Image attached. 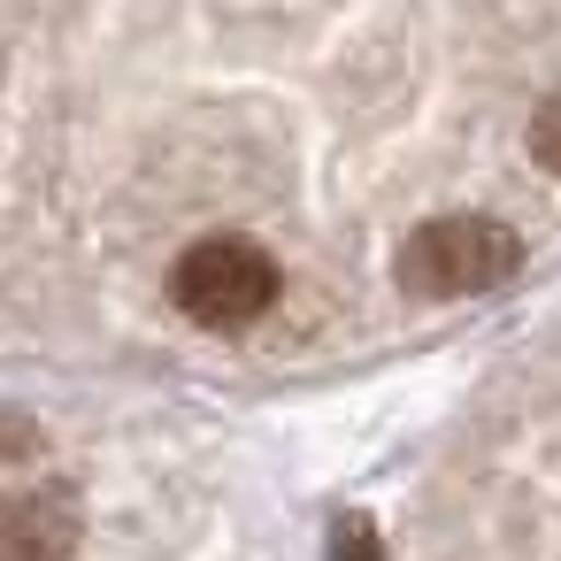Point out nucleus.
I'll use <instances>...</instances> for the list:
<instances>
[{"label":"nucleus","mask_w":561,"mask_h":561,"mask_svg":"<svg viewBox=\"0 0 561 561\" xmlns=\"http://www.w3.org/2000/svg\"><path fill=\"white\" fill-rule=\"evenodd\" d=\"M277 293H285V277H277V262L254 247V239H201V247H185V262L170 270V300L193 316V323H208V331H239V323H262L270 308H277Z\"/></svg>","instance_id":"nucleus-2"},{"label":"nucleus","mask_w":561,"mask_h":561,"mask_svg":"<svg viewBox=\"0 0 561 561\" xmlns=\"http://www.w3.org/2000/svg\"><path fill=\"white\" fill-rule=\"evenodd\" d=\"M85 507L70 484H32L0 500V561H78Z\"/></svg>","instance_id":"nucleus-3"},{"label":"nucleus","mask_w":561,"mask_h":561,"mask_svg":"<svg viewBox=\"0 0 561 561\" xmlns=\"http://www.w3.org/2000/svg\"><path fill=\"white\" fill-rule=\"evenodd\" d=\"M523 270V239L500 216H438L400 247V285L415 300H469Z\"/></svg>","instance_id":"nucleus-1"},{"label":"nucleus","mask_w":561,"mask_h":561,"mask_svg":"<svg viewBox=\"0 0 561 561\" xmlns=\"http://www.w3.org/2000/svg\"><path fill=\"white\" fill-rule=\"evenodd\" d=\"M530 154H538V170H553L561 178V85L538 101V116H530Z\"/></svg>","instance_id":"nucleus-5"},{"label":"nucleus","mask_w":561,"mask_h":561,"mask_svg":"<svg viewBox=\"0 0 561 561\" xmlns=\"http://www.w3.org/2000/svg\"><path fill=\"white\" fill-rule=\"evenodd\" d=\"M32 446H39L32 415H16V408H0V469H16V461H32Z\"/></svg>","instance_id":"nucleus-6"},{"label":"nucleus","mask_w":561,"mask_h":561,"mask_svg":"<svg viewBox=\"0 0 561 561\" xmlns=\"http://www.w3.org/2000/svg\"><path fill=\"white\" fill-rule=\"evenodd\" d=\"M331 561H385V538L369 515H339L331 523Z\"/></svg>","instance_id":"nucleus-4"}]
</instances>
